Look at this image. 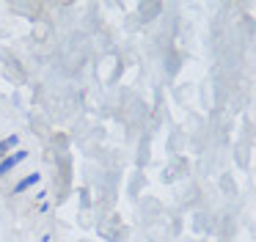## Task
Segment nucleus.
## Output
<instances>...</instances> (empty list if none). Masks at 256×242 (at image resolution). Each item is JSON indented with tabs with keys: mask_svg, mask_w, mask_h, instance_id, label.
Wrapping results in <instances>:
<instances>
[{
	"mask_svg": "<svg viewBox=\"0 0 256 242\" xmlns=\"http://www.w3.org/2000/svg\"><path fill=\"white\" fill-rule=\"evenodd\" d=\"M25 160H28V152H25V148H17V152H12L8 157H3L0 160V179L6 174H12V170L17 168L20 162H25Z\"/></svg>",
	"mask_w": 256,
	"mask_h": 242,
	"instance_id": "obj_1",
	"label": "nucleus"
},
{
	"mask_svg": "<svg viewBox=\"0 0 256 242\" xmlns=\"http://www.w3.org/2000/svg\"><path fill=\"white\" fill-rule=\"evenodd\" d=\"M39 182H42V174H36V170H34V174H28L25 179H20L17 184H14V196H20V192H25V190H30V187H36Z\"/></svg>",
	"mask_w": 256,
	"mask_h": 242,
	"instance_id": "obj_2",
	"label": "nucleus"
},
{
	"mask_svg": "<svg viewBox=\"0 0 256 242\" xmlns=\"http://www.w3.org/2000/svg\"><path fill=\"white\" fill-rule=\"evenodd\" d=\"M17 148H20V135H8V138H3V140H0V160L8 157V154L17 152Z\"/></svg>",
	"mask_w": 256,
	"mask_h": 242,
	"instance_id": "obj_3",
	"label": "nucleus"
}]
</instances>
